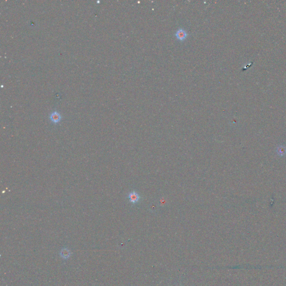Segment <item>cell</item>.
Returning <instances> with one entry per match:
<instances>
[{"instance_id": "obj_1", "label": "cell", "mask_w": 286, "mask_h": 286, "mask_svg": "<svg viewBox=\"0 0 286 286\" xmlns=\"http://www.w3.org/2000/svg\"><path fill=\"white\" fill-rule=\"evenodd\" d=\"M50 121L54 124H57L61 121L62 120V116L59 112L57 111H54L52 112L49 116Z\"/></svg>"}, {"instance_id": "obj_2", "label": "cell", "mask_w": 286, "mask_h": 286, "mask_svg": "<svg viewBox=\"0 0 286 286\" xmlns=\"http://www.w3.org/2000/svg\"><path fill=\"white\" fill-rule=\"evenodd\" d=\"M187 31L182 28L179 29L176 33V36L177 37V38L180 40H185L187 37Z\"/></svg>"}, {"instance_id": "obj_3", "label": "cell", "mask_w": 286, "mask_h": 286, "mask_svg": "<svg viewBox=\"0 0 286 286\" xmlns=\"http://www.w3.org/2000/svg\"><path fill=\"white\" fill-rule=\"evenodd\" d=\"M128 198L131 203L135 204L139 201L140 199V196L138 194V193H136L135 191H132L129 194Z\"/></svg>"}, {"instance_id": "obj_4", "label": "cell", "mask_w": 286, "mask_h": 286, "mask_svg": "<svg viewBox=\"0 0 286 286\" xmlns=\"http://www.w3.org/2000/svg\"><path fill=\"white\" fill-rule=\"evenodd\" d=\"M61 255L64 258H68L70 256V252L67 249H63L62 251Z\"/></svg>"}]
</instances>
